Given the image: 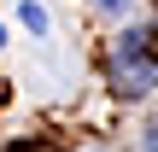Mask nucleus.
<instances>
[{"instance_id":"f257e3e1","label":"nucleus","mask_w":158,"mask_h":152,"mask_svg":"<svg viewBox=\"0 0 158 152\" xmlns=\"http://www.w3.org/2000/svg\"><path fill=\"white\" fill-rule=\"evenodd\" d=\"M111 76H117V88H123V94H152L158 59H152V47H147V35H123V41H117Z\"/></svg>"},{"instance_id":"f03ea898","label":"nucleus","mask_w":158,"mask_h":152,"mask_svg":"<svg viewBox=\"0 0 158 152\" xmlns=\"http://www.w3.org/2000/svg\"><path fill=\"white\" fill-rule=\"evenodd\" d=\"M18 18H23V23H29L35 35H47V6H35V0H23V6H18Z\"/></svg>"},{"instance_id":"7ed1b4c3","label":"nucleus","mask_w":158,"mask_h":152,"mask_svg":"<svg viewBox=\"0 0 158 152\" xmlns=\"http://www.w3.org/2000/svg\"><path fill=\"white\" fill-rule=\"evenodd\" d=\"M100 12H129V0H94Z\"/></svg>"}]
</instances>
